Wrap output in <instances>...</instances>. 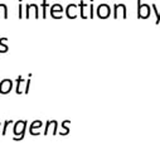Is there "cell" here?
I'll return each instance as SVG.
<instances>
[{
  "label": "cell",
  "mask_w": 160,
  "mask_h": 150,
  "mask_svg": "<svg viewBox=\"0 0 160 150\" xmlns=\"http://www.w3.org/2000/svg\"><path fill=\"white\" fill-rule=\"evenodd\" d=\"M27 121L25 120H19V121H17L15 124H14V129H13V132H14V135H15V138L13 139V140H15V141H20V140H23V138H24V135H25V128H27Z\"/></svg>",
  "instance_id": "1"
},
{
  "label": "cell",
  "mask_w": 160,
  "mask_h": 150,
  "mask_svg": "<svg viewBox=\"0 0 160 150\" xmlns=\"http://www.w3.org/2000/svg\"><path fill=\"white\" fill-rule=\"evenodd\" d=\"M138 17L140 19H146L150 17V7L148 4H141V0H138Z\"/></svg>",
  "instance_id": "2"
},
{
  "label": "cell",
  "mask_w": 160,
  "mask_h": 150,
  "mask_svg": "<svg viewBox=\"0 0 160 150\" xmlns=\"http://www.w3.org/2000/svg\"><path fill=\"white\" fill-rule=\"evenodd\" d=\"M13 88V81L9 80V78H5V80H2L0 81V93L2 95H7L12 91Z\"/></svg>",
  "instance_id": "3"
},
{
  "label": "cell",
  "mask_w": 160,
  "mask_h": 150,
  "mask_svg": "<svg viewBox=\"0 0 160 150\" xmlns=\"http://www.w3.org/2000/svg\"><path fill=\"white\" fill-rule=\"evenodd\" d=\"M110 14H111V9H110V7L107 4H100L98 5V8H97V15L100 18L106 19V18L110 17Z\"/></svg>",
  "instance_id": "4"
},
{
  "label": "cell",
  "mask_w": 160,
  "mask_h": 150,
  "mask_svg": "<svg viewBox=\"0 0 160 150\" xmlns=\"http://www.w3.org/2000/svg\"><path fill=\"white\" fill-rule=\"evenodd\" d=\"M118 12H122V19H126V7L124 4H115L113 5V18H118Z\"/></svg>",
  "instance_id": "5"
},
{
  "label": "cell",
  "mask_w": 160,
  "mask_h": 150,
  "mask_svg": "<svg viewBox=\"0 0 160 150\" xmlns=\"http://www.w3.org/2000/svg\"><path fill=\"white\" fill-rule=\"evenodd\" d=\"M42 125H43V122H42L41 120H37V121L32 122V125H30V128H29V132H30L32 135H39L41 132L37 131V129H39Z\"/></svg>",
  "instance_id": "6"
},
{
  "label": "cell",
  "mask_w": 160,
  "mask_h": 150,
  "mask_svg": "<svg viewBox=\"0 0 160 150\" xmlns=\"http://www.w3.org/2000/svg\"><path fill=\"white\" fill-rule=\"evenodd\" d=\"M76 9H77V5L76 4H69L67 8H66V14L69 19H74L77 17L76 14Z\"/></svg>",
  "instance_id": "7"
},
{
  "label": "cell",
  "mask_w": 160,
  "mask_h": 150,
  "mask_svg": "<svg viewBox=\"0 0 160 150\" xmlns=\"http://www.w3.org/2000/svg\"><path fill=\"white\" fill-rule=\"evenodd\" d=\"M63 12V8H62V5L61 4H54V5H52V8H51V15H52V18L56 15V13H62Z\"/></svg>",
  "instance_id": "8"
},
{
  "label": "cell",
  "mask_w": 160,
  "mask_h": 150,
  "mask_svg": "<svg viewBox=\"0 0 160 150\" xmlns=\"http://www.w3.org/2000/svg\"><path fill=\"white\" fill-rule=\"evenodd\" d=\"M24 82V80H23V77L22 76H19L18 78H17V93L18 95H20L22 93V88H20V86H22V83Z\"/></svg>",
  "instance_id": "9"
},
{
  "label": "cell",
  "mask_w": 160,
  "mask_h": 150,
  "mask_svg": "<svg viewBox=\"0 0 160 150\" xmlns=\"http://www.w3.org/2000/svg\"><path fill=\"white\" fill-rule=\"evenodd\" d=\"M69 122H71L69 120H64V121L62 122V128H63V131H61V132H59L61 135H67V134L69 132V129L66 126V125H67V124H69Z\"/></svg>",
  "instance_id": "10"
},
{
  "label": "cell",
  "mask_w": 160,
  "mask_h": 150,
  "mask_svg": "<svg viewBox=\"0 0 160 150\" xmlns=\"http://www.w3.org/2000/svg\"><path fill=\"white\" fill-rule=\"evenodd\" d=\"M5 42H7V38H2V39H0V44H2V47H3L2 49H0V52H2V53L8 52V49H9V48H8V46H5V44H4Z\"/></svg>",
  "instance_id": "11"
},
{
  "label": "cell",
  "mask_w": 160,
  "mask_h": 150,
  "mask_svg": "<svg viewBox=\"0 0 160 150\" xmlns=\"http://www.w3.org/2000/svg\"><path fill=\"white\" fill-rule=\"evenodd\" d=\"M10 124H13V120H7V121H5V124H4V128H3V131H2V135H3V136H4L5 134H7L8 126H9Z\"/></svg>",
  "instance_id": "12"
},
{
  "label": "cell",
  "mask_w": 160,
  "mask_h": 150,
  "mask_svg": "<svg viewBox=\"0 0 160 150\" xmlns=\"http://www.w3.org/2000/svg\"><path fill=\"white\" fill-rule=\"evenodd\" d=\"M152 8H154V12H155V15H156V24H159L160 23V10H158L156 9V5H152Z\"/></svg>",
  "instance_id": "13"
},
{
  "label": "cell",
  "mask_w": 160,
  "mask_h": 150,
  "mask_svg": "<svg viewBox=\"0 0 160 150\" xmlns=\"http://www.w3.org/2000/svg\"><path fill=\"white\" fill-rule=\"evenodd\" d=\"M29 86H30V80L28 78V80H27V85H25V90H24V93H28V92H29Z\"/></svg>",
  "instance_id": "14"
},
{
  "label": "cell",
  "mask_w": 160,
  "mask_h": 150,
  "mask_svg": "<svg viewBox=\"0 0 160 150\" xmlns=\"http://www.w3.org/2000/svg\"><path fill=\"white\" fill-rule=\"evenodd\" d=\"M90 18H91V19L93 18V5H92V4L90 5Z\"/></svg>",
  "instance_id": "15"
},
{
  "label": "cell",
  "mask_w": 160,
  "mask_h": 150,
  "mask_svg": "<svg viewBox=\"0 0 160 150\" xmlns=\"http://www.w3.org/2000/svg\"><path fill=\"white\" fill-rule=\"evenodd\" d=\"M22 12H23V7H22V4H19V19L22 18Z\"/></svg>",
  "instance_id": "16"
}]
</instances>
